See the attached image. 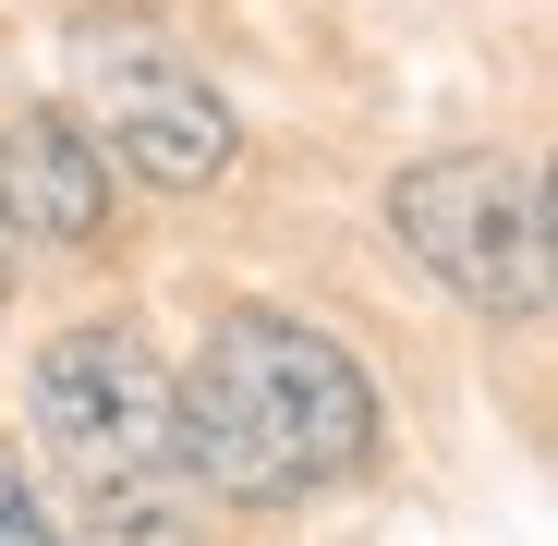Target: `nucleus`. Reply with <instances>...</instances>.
Masks as SVG:
<instances>
[{
  "label": "nucleus",
  "instance_id": "4",
  "mask_svg": "<svg viewBox=\"0 0 558 546\" xmlns=\"http://www.w3.org/2000/svg\"><path fill=\"white\" fill-rule=\"evenodd\" d=\"M85 134H98L110 170L158 182V195H195V182H219L243 158V122L231 98L182 61L158 25H85L73 37V98H61Z\"/></svg>",
  "mask_w": 558,
  "mask_h": 546
},
{
  "label": "nucleus",
  "instance_id": "5",
  "mask_svg": "<svg viewBox=\"0 0 558 546\" xmlns=\"http://www.w3.org/2000/svg\"><path fill=\"white\" fill-rule=\"evenodd\" d=\"M110 158H98V134H85L73 110H25L13 134H0V219H13V243L37 231V243H98L110 231Z\"/></svg>",
  "mask_w": 558,
  "mask_h": 546
},
{
  "label": "nucleus",
  "instance_id": "3",
  "mask_svg": "<svg viewBox=\"0 0 558 546\" xmlns=\"http://www.w3.org/2000/svg\"><path fill=\"white\" fill-rule=\"evenodd\" d=\"M389 231L401 255L449 304L474 316H546L558 292V219H546V182L534 158H498V146H437L389 182Z\"/></svg>",
  "mask_w": 558,
  "mask_h": 546
},
{
  "label": "nucleus",
  "instance_id": "2",
  "mask_svg": "<svg viewBox=\"0 0 558 546\" xmlns=\"http://www.w3.org/2000/svg\"><path fill=\"white\" fill-rule=\"evenodd\" d=\"M25 413L110 546H195L207 534V498L182 486V449H170V364L146 352V328L85 316V328L37 340Z\"/></svg>",
  "mask_w": 558,
  "mask_h": 546
},
{
  "label": "nucleus",
  "instance_id": "1",
  "mask_svg": "<svg viewBox=\"0 0 558 546\" xmlns=\"http://www.w3.org/2000/svg\"><path fill=\"white\" fill-rule=\"evenodd\" d=\"M170 449H182V486L231 498V510L328 498L377 462V377L352 364L340 328L231 304L195 340V364L170 377Z\"/></svg>",
  "mask_w": 558,
  "mask_h": 546
},
{
  "label": "nucleus",
  "instance_id": "7",
  "mask_svg": "<svg viewBox=\"0 0 558 546\" xmlns=\"http://www.w3.org/2000/svg\"><path fill=\"white\" fill-rule=\"evenodd\" d=\"M0 280H13V219H0Z\"/></svg>",
  "mask_w": 558,
  "mask_h": 546
},
{
  "label": "nucleus",
  "instance_id": "6",
  "mask_svg": "<svg viewBox=\"0 0 558 546\" xmlns=\"http://www.w3.org/2000/svg\"><path fill=\"white\" fill-rule=\"evenodd\" d=\"M0 546H73V534L49 522V498L25 486V462H13V449H0Z\"/></svg>",
  "mask_w": 558,
  "mask_h": 546
}]
</instances>
